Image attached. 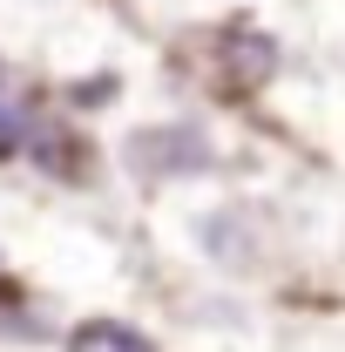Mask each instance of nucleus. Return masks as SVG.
Instances as JSON below:
<instances>
[{"label": "nucleus", "instance_id": "nucleus-2", "mask_svg": "<svg viewBox=\"0 0 345 352\" xmlns=\"http://www.w3.org/2000/svg\"><path fill=\"white\" fill-rule=\"evenodd\" d=\"M135 163H210V149H203V135H149V142H135L129 149Z\"/></svg>", "mask_w": 345, "mask_h": 352}, {"label": "nucleus", "instance_id": "nucleus-1", "mask_svg": "<svg viewBox=\"0 0 345 352\" xmlns=\"http://www.w3.org/2000/svg\"><path fill=\"white\" fill-rule=\"evenodd\" d=\"M68 352H149V346L135 339L129 325H115V318H88V325H75Z\"/></svg>", "mask_w": 345, "mask_h": 352}]
</instances>
